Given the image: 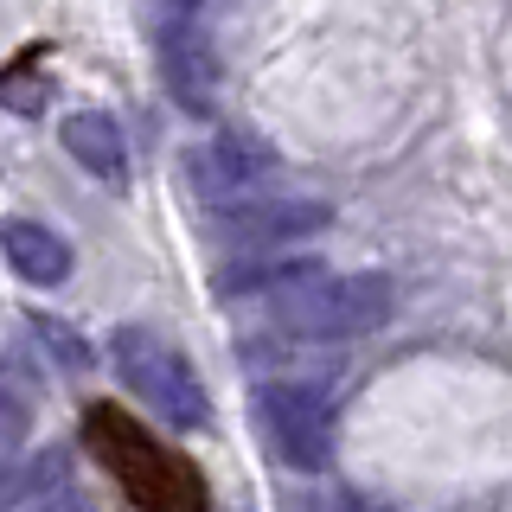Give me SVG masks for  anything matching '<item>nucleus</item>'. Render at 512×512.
Masks as SVG:
<instances>
[{"label":"nucleus","instance_id":"1","mask_svg":"<svg viewBox=\"0 0 512 512\" xmlns=\"http://www.w3.org/2000/svg\"><path fill=\"white\" fill-rule=\"evenodd\" d=\"M84 448L116 474L122 500L141 506V512H205L212 506L199 468H192L180 448L160 442L154 429H141L128 410H116V404H90L84 410Z\"/></svg>","mask_w":512,"mask_h":512},{"label":"nucleus","instance_id":"2","mask_svg":"<svg viewBox=\"0 0 512 512\" xmlns=\"http://www.w3.org/2000/svg\"><path fill=\"white\" fill-rule=\"evenodd\" d=\"M109 365H116V378H122L167 429H186V436H192V429L212 423V397H205V384H199V372H192V359L167 340V333L135 327V320H128V327L109 333Z\"/></svg>","mask_w":512,"mask_h":512},{"label":"nucleus","instance_id":"3","mask_svg":"<svg viewBox=\"0 0 512 512\" xmlns=\"http://www.w3.org/2000/svg\"><path fill=\"white\" fill-rule=\"evenodd\" d=\"M269 308H276V320L295 327L301 340H359V333H372V327L391 320L397 288H391V276H378V269H359V276H327V269H314V276H301L295 288L269 295Z\"/></svg>","mask_w":512,"mask_h":512},{"label":"nucleus","instance_id":"4","mask_svg":"<svg viewBox=\"0 0 512 512\" xmlns=\"http://www.w3.org/2000/svg\"><path fill=\"white\" fill-rule=\"evenodd\" d=\"M256 429L295 474L333 468V397L320 384L276 378L256 391Z\"/></svg>","mask_w":512,"mask_h":512},{"label":"nucleus","instance_id":"5","mask_svg":"<svg viewBox=\"0 0 512 512\" xmlns=\"http://www.w3.org/2000/svg\"><path fill=\"white\" fill-rule=\"evenodd\" d=\"M314 231H327V205L295 199V192H244L218 205V237L231 250H282Z\"/></svg>","mask_w":512,"mask_h":512},{"label":"nucleus","instance_id":"6","mask_svg":"<svg viewBox=\"0 0 512 512\" xmlns=\"http://www.w3.org/2000/svg\"><path fill=\"white\" fill-rule=\"evenodd\" d=\"M160 77H167V96L186 116H212L218 109V52L205 39V20L160 26Z\"/></svg>","mask_w":512,"mask_h":512},{"label":"nucleus","instance_id":"7","mask_svg":"<svg viewBox=\"0 0 512 512\" xmlns=\"http://www.w3.org/2000/svg\"><path fill=\"white\" fill-rule=\"evenodd\" d=\"M269 173H276V154L263 148V141L250 135H218L205 141L199 154H192V186H199V199H244V192H263Z\"/></svg>","mask_w":512,"mask_h":512},{"label":"nucleus","instance_id":"8","mask_svg":"<svg viewBox=\"0 0 512 512\" xmlns=\"http://www.w3.org/2000/svg\"><path fill=\"white\" fill-rule=\"evenodd\" d=\"M0 256H7L13 276L32 282V288H58L71 276V244L39 218H7L0 224Z\"/></svg>","mask_w":512,"mask_h":512},{"label":"nucleus","instance_id":"9","mask_svg":"<svg viewBox=\"0 0 512 512\" xmlns=\"http://www.w3.org/2000/svg\"><path fill=\"white\" fill-rule=\"evenodd\" d=\"M64 154L77 160L84 173H96V180H128V141H122V128L116 116H103V109H71L64 116Z\"/></svg>","mask_w":512,"mask_h":512},{"label":"nucleus","instance_id":"10","mask_svg":"<svg viewBox=\"0 0 512 512\" xmlns=\"http://www.w3.org/2000/svg\"><path fill=\"white\" fill-rule=\"evenodd\" d=\"M58 480H64V448H39L32 461L0 455V512H20L45 493H58Z\"/></svg>","mask_w":512,"mask_h":512},{"label":"nucleus","instance_id":"11","mask_svg":"<svg viewBox=\"0 0 512 512\" xmlns=\"http://www.w3.org/2000/svg\"><path fill=\"white\" fill-rule=\"evenodd\" d=\"M32 333H39V346L52 352V359L64 365V372H96V352L77 327H64L58 314H32Z\"/></svg>","mask_w":512,"mask_h":512},{"label":"nucleus","instance_id":"12","mask_svg":"<svg viewBox=\"0 0 512 512\" xmlns=\"http://www.w3.org/2000/svg\"><path fill=\"white\" fill-rule=\"evenodd\" d=\"M26 436V397H13L0 384V455H13V442Z\"/></svg>","mask_w":512,"mask_h":512},{"label":"nucleus","instance_id":"13","mask_svg":"<svg viewBox=\"0 0 512 512\" xmlns=\"http://www.w3.org/2000/svg\"><path fill=\"white\" fill-rule=\"evenodd\" d=\"M0 103H20V116H32V109H39L45 103V96H39V84H32V77H0Z\"/></svg>","mask_w":512,"mask_h":512},{"label":"nucleus","instance_id":"14","mask_svg":"<svg viewBox=\"0 0 512 512\" xmlns=\"http://www.w3.org/2000/svg\"><path fill=\"white\" fill-rule=\"evenodd\" d=\"M160 7H167V20H205L218 0H160Z\"/></svg>","mask_w":512,"mask_h":512}]
</instances>
